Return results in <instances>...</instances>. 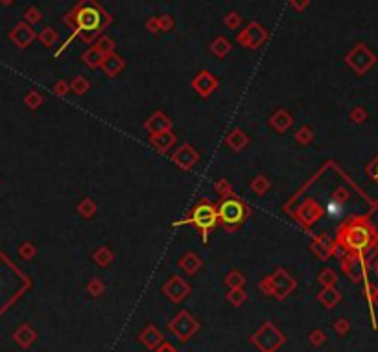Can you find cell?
Here are the masks:
<instances>
[{"instance_id": "cell-1", "label": "cell", "mask_w": 378, "mask_h": 352, "mask_svg": "<svg viewBox=\"0 0 378 352\" xmlns=\"http://www.w3.org/2000/svg\"><path fill=\"white\" fill-rule=\"evenodd\" d=\"M336 245L351 257H363L378 245V233L369 221V216H354L339 225L336 233Z\"/></svg>"}, {"instance_id": "cell-2", "label": "cell", "mask_w": 378, "mask_h": 352, "mask_svg": "<svg viewBox=\"0 0 378 352\" xmlns=\"http://www.w3.org/2000/svg\"><path fill=\"white\" fill-rule=\"evenodd\" d=\"M174 225L175 227H179V225H194L199 233H201L203 243H207L212 229L218 225V205H214L207 198L199 199V201L194 203V207L190 208L186 218L181 219V221H175Z\"/></svg>"}, {"instance_id": "cell-3", "label": "cell", "mask_w": 378, "mask_h": 352, "mask_svg": "<svg viewBox=\"0 0 378 352\" xmlns=\"http://www.w3.org/2000/svg\"><path fill=\"white\" fill-rule=\"evenodd\" d=\"M107 20H109L107 15L100 10L94 2L83 0V2L70 13L67 22H70V24L76 28L74 30V35H76V34H96V31H100L105 24H107ZM74 35H72V37H74ZM72 37H70V39H72ZM70 39L67 41V45L70 43Z\"/></svg>"}, {"instance_id": "cell-4", "label": "cell", "mask_w": 378, "mask_h": 352, "mask_svg": "<svg viewBox=\"0 0 378 352\" xmlns=\"http://www.w3.org/2000/svg\"><path fill=\"white\" fill-rule=\"evenodd\" d=\"M249 216H251V208L236 194L227 196V198H222V201L218 205V223L225 231H229V233L238 231L247 221Z\"/></svg>"}, {"instance_id": "cell-5", "label": "cell", "mask_w": 378, "mask_h": 352, "mask_svg": "<svg viewBox=\"0 0 378 352\" xmlns=\"http://www.w3.org/2000/svg\"><path fill=\"white\" fill-rule=\"evenodd\" d=\"M321 212H323L321 207H319L313 199H306V201H304V203L294 212V218L297 219L299 223L303 225L304 229H310L319 219Z\"/></svg>"}, {"instance_id": "cell-6", "label": "cell", "mask_w": 378, "mask_h": 352, "mask_svg": "<svg viewBox=\"0 0 378 352\" xmlns=\"http://www.w3.org/2000/svg\"><path fill=\"white\" fill-rule=\"evenodd\" d=\"M198 159H199L198 151L194 149V146H190V144L179 146V148L174 151V155H172V161H174L181 170H190L196 163H198Z\"/></svg>"}, {"instance_id": "cell-7", "label": "cell", "mask_w": 378, "mask_h": 352, "mask_svg": "<svg viewBox=\"0 0 378 352\" xmlns=\"http://www.w3.org/2000/svg\"><path fill=\"white\" fill-rule=\"evenodd\" d=\"M149 144L153 146L155 151L165 155L177 144V137H175V133L172 129H168V131H163V133L149 135Z\"/></svg>"}, {"instance_id": "cell-8", "label": "cell", "mask_w": 378, "mask_h": 352, "mask_svg": "<svg viewBox=\"0 0 378 352\" xmlns=\"http://www.w3.org/2000/svg\"><path fill=\"white\" fill-rule=\"evenodd\" d=\"M192 87H194L199 96L207 98V96H210L214 90H216L218 81L214 80V76L210 74V72H199L194 78V81H192Z\"/></svg>"}, {"instance_id": "cell-9", "label": "cell", "mask_w": 378, "mask_h": 352, "mask_svg": "<svg viewBox=\"0 0 378 352\" xmlns=\"http://www.w3.org/2000/svg\"><path fill=\"white\" fill-rule=\"evenodd\" d=\"M144 127L149 131V135H157V133H163V131L172 129V122H170V118L163 113V111H155V113L144 122Z\"/></svg>"}, {"instance_id": "cell-10", "label": "cell", "mask_w": 378, "mask_h": 352, "mask_svg": "<svg viewBox=\"0 0 378 352\" xmlns=\"http://www.w3.org/2000/svg\"><path fill=\"white\" fill-rule=\"evenodd\" d=\"M165 292L168 293V297L172 299V301L177 303V301L186 297V293L190 292V288H188V284L184 282L181 277H172L168 280V284L165 286Z\"/></svg>"}, {"instance_id": "cell-11", "label": "cell", "mask_w": 378, "mask_h": 352, "mask_svg": "<svg viewBox=\"0 0 378 352\" xmlns=\"http://www.w3.org/2000/svg\"><path fill=\"white\" fill-rule=\"evenodd\" d=\"M264 39H266V31L257 24H251L249 26V30H245L244 34L240 35V41H242L245 46H253V48L255 46H259Z\"/></svg>"}, {"instance_id": "cell-12", "label": "cell", "mask_w": 378, "mask_h": 352, "mask_svg": "<svg viewBox=\"0 0 378 352\" xmlns=\"http://www.w3.org/2000/svg\"><path fill=\"white\" fill-rule=\"evenodd\" d=\"M292 124H294L292 114H290L288 111H284V109H279L277 113H273V116H271V118H269V125H271V129L279 131V133L288 131V127Z\"/></svg>"}, {"instance_id": "cell-13", "label": "cell", "mask_w": 378, "mask_h": 352, "mask_svg": "<svg viewBox=\"0 0 378 352\" xmlns=\"http://www.w3.org/2000/svg\"><path fill=\"white\" fill-rule=\"evenodd\" d=\"M225 144L229 146L233 151H242V149L245 148V146L249 144V137L242 131V129H233L229 135H227V139H225Z\"/></svg>"}, {"instance_id": "cell-14", "label": "cell", "mask_w": 378, "mask_h": 352, "mask_svg": "<svg viewBox=\"0 0 378 352\" xmlns=\"http://www.w3.org/2000/svg\"><path fill=\"white\" fill-rule=\"evenodd\" d=\"M179 268L184 269L186 273H190V275H192V273H196L199 268H201V260H199V258L196 257L192 251H188V253H184L183 257H181Z\"/></svg>"}, {"instance_id": "cell-15", "label": "cell", "mask_w": 378, "mask_h": 352, "mask_svg": "<svg viewBox=\"0 0 378 352\" xmlns=\"http://www.w3.org/2000/svg\"><path fill=\"white\" fill-rule=\"evenodd\" d=\"M102 67H104L107 76H116L120 70H122L124 63H122V59H120L118 55H107V57L102 61Z\"/></svg>"}, {"instance_id": "cell-16", "label": "cell", "mask_w": 378, "mask_h": 352, "mask_svg": "<svg viewBox=\"0 0 378 352\" xmlns=\"http://www.w3.org/2000/svg\"><path fill=\"white\" fill-rule=\"evenodd\" d=\"M13 39L19 43V46H26V45H30V41L34 39V34H32V30L28 26L20 24V26H17L15 34H13Z\"/></svg>"}, {"instance_id": "cell-17", "label": "cell", "mask_w": 378, "mask_h": 352, "mask_svg": "<svg viewBox=\"0 0 378 352\" xmlns=\"http://www.w3.org/2000/svg\"><path fill=\"white\" fill-rule=\"evenodd\" d=\"M269 186H271V183H269L268 177H264V175H257V177L251 181V190H253L257 196H264V194H268Z\"/></svg>"}, {"instance_id": "cell-18", "label": "cell", "mask_w": 378, "mask_h": 352, "mask_svg": "<svg viewBox=\"0 0 378 352\" xmlns=\"http://www.w3.org/2000/svg\"><path fill=\"white\" fill-rule=\"evenodd\" d=\"M83 61L89 65L90 69H96V67H100L102 61H104V54H102L98 48H90L89 52L83 55Z\"/></svg>"}, {"instance_id": "cell-19", "label": "cell", "mask_w": 378, "mask_h": 352, "mask_svg": "<svg viewBox=\"0 0 378 352\" xmlns=\"http://www.w3.org/2000/svg\"><path fill=\"white\" fill-rule=\"evenodd\" d=\"M89 87H90L89 81L85 80L83 76H78V78H74V80H72V83H70V89L74 90L76 94H85V92L89 90Z\"/></svg>"}, {"instance_id": "cell-20", "label": "cell", "mask_w": 378, "mask_h": 352, "mask_svg": "<svg viewBox=\"0 0 378 352\" xmlns=\"http://www.w3.org/2000/svg\"><path fill=\"white\" fill-rule=\"evenodd\" d=\"M94 260L100 264V266H107V264L113 260V253H111L107 247H100L94 253Z\"/></svg>"}, {"instance_id": "cell-21", "label": "cell", "mask_w": 378, "mask_h": 352, "mask_svg": "<svg viewBox=\"0 0 378 352\" xmlns=\"http://www.w3.org/2000/svg\"><path fill=\"white\" fill-rule=\"evenodd\" d=\"M78 210H80V214L83 216V218H90L92 214L96 212V207H94V203H92V199H83L80 203V207H78Z\"/></svg>"}, {"instance_id": "cell-22", "label": "cell", "mask_w": 378, "mask_h": 352, "mask_svg": "<svg viewBox=\"0 0 378 352\" xmlns=\"http://www.w3.org/2000/svg\"><path fill=\"white\" fill-rule=\"evenodd\" d=\"M295 140H297L299 144H306V142H310V140H312V131H310L308 127L299 129L297 133H295Z\"/></svg>"}, {"instance_id": "cell-23", "label": "cell", "mask_w": 378, "mask_h": 352, "mask_svg": "<svg viewBox=\"0 0 378 352\" xmlns=\"http://www.w3.org/2000/svg\"><path fill=\"white\" fill-rule=\"evenodd\" d=\"M367 175H369V179H371V181H374V183L378 184V155L374 157L373 161H371V163H369Z\"/></svg>"}, {"instance_id": "cell-24", "label": "cell", "mask_w": 378, "mask_h": 352, "mask_svg": "<svg viewBox=\"0 0 378 352\" xmlns=\"http://www.w3.org/2000/svg\"><path fill=\"white\" fill-rule=\"evenodd\" d=\"M216 190H218V194L222 196V198H227V196H233L234 194L227 181H219V183H216Z\"/></svg>"}, {"instance_id": "cell-25", "label": "cell", "mask_w": 378, "mask_h": 352, "mask_svg": "<svg viewBox=\"0 0 378 352\" xmlns=\"http://www.w3.org/2000/svg\"><path fill=\"white\" fill-rule=\"evenodd\" d=\"M142 337H148V339H142V341H146L149 345V347H153V345H157V343H161V334H155L151 328H149L148 332L142 334Z\"/></svg>"}, {"instance_id": "cell-26", "label": "cell", "mask_w": 378, "mask_h": 352, "mask_svg": "<svg viewBox=\"0 0 378 352\" xmlns=\"http://www.w3.org/2000/svg\"><path fill=\"white\" fill-rule=\"evenodd\" d=\"M212 50H214V54H218V55H224L227 50H229V45H227V41L225 39H222L219 37L216 43H214V46H212Z\"/></svg>"}, {"instance_id": "cell-27", "label": "cell", "mask_w": 378, "mask_h": 352, "mask_svg": "<svg viewBox=\"0 0 378 352\" xmlns=\"http://www.w3.org/2000/svg\"><path fill=\"white\" fill-rule=\"evenodd\" d=\"M26 102H28V105H30L32 109H35V107H39V105L43 104V98H41L39 94H35V92H32V94L28 96V100H26Z\"/></svg>"}, {"instance_id": "cell-28", "label": "cell", "mask_w": 378, "mask_h": 352, "mask_svg": "<svg viewBox=\"0 0 378 352\" xmlns=\"http://www.w3.org/2000/svg\"><path fill=\"white\" fill-rule=\"evenodd\" d=\"M227 282L231 284V286H242V277H240V273L238 271H234V273H231L229 277H227Z\"/></svg>"}, {"instance_id": "cell-29", "label": "cell", "mask_w": 378, "mask_h": 352, "mask_svg": "<svg viewBox=\"0 0 378 352\" xmlns=\"http://www.w3.org/2000/svg\"><path fill=\"white\" fill-rule=\"evenodd\" d=\"M54 89H55V92H57V94L65 96L67 92H69V90H70V87L65 83V81H59V83H55V87H54Z\"/></svg>"}, {"instance_id": "cell-30", "label": "cell", "mask_w": 378, "mask_h": 352, "mask_svg": "<svg viewBox=\"0 0 378 352\" xmlns=\"http://www.w3.org/2000/svg\"><path fill=\"white\" fill-rule=\"evenodd\" d=\"M159 352H177L174 347H170V345H163V347L159 348Z\"/></svg>"}, {"instance_id": "cell-31", "label": "cell", "mask_w": 378, "mask_h": 352, "mask_svg": "<svg viewBox=\"0 0 378 352\" xmlns=\"http://www.w3.org/2000/svg\"><path fill=\"white\" fill-rule=\"evenodd\" d=\"M45 39H46V43H48V46H50V43H52V41H54L55 37L52 35V31H46V37H45Z\"/></svg>"}, {"instance_id": "cell-32", "label": "cell", "mask_w": 378, "mask_h": 352, "mask_svg": "<svg viewBox=\"0 0 378 352\" xmlns=\"http://www.w3.org/2000/svg\"><path fill=\"white\" fill-rule=\"evenodd\" d=\"M376 271H378V266H376Z\"/></svg>"}]
</instances>
